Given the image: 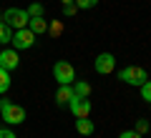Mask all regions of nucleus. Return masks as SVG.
Instances as JSON below:
<instances>
[{"label":"nucleus","mask_w":151,"mask_h":138,"mask_svg":"<svg viewBox=\"0 0 151 138\" xmlns=\"http://www.w3.org/2000/svg\"><path fill=\"white\" fill-rule=\"evenodd\" d=\"M28 28H30L35 35H45V33H48V20H45V15L30 18V20H28Z\"/></svg>","instance_id":"nucleus-9"},{"label":"nucleus","mask_w":151,"mask_h":138,"mask_svg":"<svg viewBox=\"0 0 151 138\" xmlns=\"http://www.w3.org/2000/svg\"><path fill=\"white\" fill-rule=\"evenodd\" d=\"M60 33H63V23H60V20H50L48 23V35H60Z\"/></svg>","instance_id":"nucleus-15"},{"label":"nucleus","mask_w":151,"mask_h":138,"mask_svg":"<svg viewBox=\"0 0 151 138\" xmlns=\"http://www.w3.org/2000/svg\"><path fill=\"white\" fill-rule=\"evenodd\" d=\"M8 88H10V73L5 68H0V96L8 93Z\"/></svg>","instance_id":"nucleus-14"},{"label":"nucleus","mask_w":151,"mask_h":138,"mask_svg":"<svg viewBox=\"0 0 151 138\" xmlns=\"http://www.w3.org/2000/svg\"><path fill=\"white\" fill-rule=\"evenodd\" d=\"M73 3H76L78 10H91V8L98 5V0H73Z\"/></svg>","instance_id":"nucleus-17"},{"label":"nucleus","mask_w":151,"mask_h":138,"mask_svg":"<svg viewBox=\"0 0 151 138\" xmlns=\"http://www.w3.org/2000/svg\"><path fill=\"white\" fill-rule=\"evenodd\" d=\"M63 13H65V18L76 15V13H78V8H76V3H68V5H63Z\"/></svg>","instance_id":"nucleus-20"},{"label":"nucleus","mask_w":151,"mask_h":138,"mask_svg":"<svg viewBox=\"0 0 151 138\" xmlns=\"http://www.w3.org/2000/svg\"><path fill=\"white\" fill-rule=\"evenodd\" d=\"M119 138H141V133H136L134 128H131V131H121Z\"/></svg>","instance_id":"nucleus-21"},{"label":"nucleus","mask_w":151,"mask_h":138,"mask_svg":"<svg viewBox=\"0 0 151 138\" xmlns=\"http://www.w3.org/2000/svg\"><path fill=\"white\" fill-rule=\"evenodd\" d=\"M141 98H144L146 103H151V80H146V83L141 85Z\"/></svg>","instance_id":"nucleus-19"},{"label":"nucleus","mask_w":151,"mask_h":138,"mask_svg":"<svg viewBox=\"0 0 151 138\" xmlns=\"http://www.w3.org/2000/svg\"><path fill=\"white\" fill-rule=\"evenodd\" d=\"M18 65H20V58H18V50L15 48L0 50V68H5L8 73H10V70H15Z\"/></svg>","instance_id":"nucleus-8"},{"label":"nucleus","mask_w":151,"mask_h":138,"mask_svg":"<svg viewBox=\"0 0 151 138\" xmlns=\"http://www.w3.org/2000/svg\"><path fill=\"white\" fill-rule=\"evenodd\" d=\"M0 116H3V121L8 126H20V123H25V108L8 101V98H3L0 101Z\"/></svg>","instance_id":"nucleus-1"},{"label":"nucleus","mask_w":151,"mask_h":138,"mask_svg":"<svg viewBox=\"0 0 151 138\" xmlns=\"http://www.w3.org/2000/svg\"><path fill=\"white\" fill-rule=\"evenodd\" d=\"M119 80H124V83H129V85H136V88H141V85L149 80V73H146V68H141V65H126V68L119 70Z\"/></svg>","instance_id":"nucleus-2"},{"label":"nucleus","mask_w":151,"mask_h":138,"mask_svg":"<svg viewBox=\"0 0 151 138\" xmlns=\"http://www.w3.org/2000/svg\"><path fill=\"white\" fill-rule=\"evenodd\" d=\"M68 111L73 113V118H88L91 116V101L73 93V98L68 101Z\"/></svg>","instance_id":"nucleus-6"},{"label":"nucleus","mask_w":151,"mask_h":138,"mask_svg":"<svg viewBox=\"0 0 151 138\" xmlns=\"http://www.w3.org/2000/svg\"><path fill=\"white\" fill-rule=\"evenodd\" d=\"M0 50H3V48H0Z\"/></svg>","instance_id":"nucleus-25"},{"label":"nucleus","mask_w":151,"mask_h":138,"mask_svg":"<svg viewBox=\"0 0 151 138\" xmlns=\"http://www.w3.org/2000/svg\"><path fill=\"white\" fill-rule=\"evenodd\" d=\"M25 10H28V15H30V18H40V15H43V5H40V3H30Z\"/></svg>","instance_id":"nucleus-16"},{"label":"nucleus","mask_w":151,"mask_h":138,"mask_svg":"<svg viewBox=\"0 0 151 138\" xmlns=\"http://www.w3.org/2000/svg\"><path fill=\"white\" fill-rule=\"evenodd\" d=\"M93 68H96L98 75H108L116 70V58H113V53H98L96 60H93Z\"/></svg>","instance_id":"nucleus-7"},{"label":"nucleus","mask_w":151,"mask_h":138,"mask_svg":"<svg viewBox=\"0 0 151 138\" xmlns=\"http://www.w3.org/2000/svg\"><path fill=\"white\" fill-rule=\"evenodd\" d=\"M76 131L81 133V136H91L96 131V126H93L91 118H76Z\"/></svg>","instance_id":"nucleus-11"},{"label":"nucleus","mask_w":151,"mask_h":138,"mask_svg":"<svg viewBox=\"0 0 151 138\" xmlns=\"http://www.w3.org/2000/svg\"><path fill=\"white\" fill-rule=\"evenodd\" d=\"M0 138H18V136L10 131V128H0Z\"/></svg>","instance_id":"nucleus-22"},{"label":"nucleus","mask_w":151,"mask_h":138,"mask_svg":"<svg viewBox=\"0 0 151 138\" xmlns=\"http://www.w3.org/2000/svg\"><path fill=\"white\" fill-rule=\"evenodd\" d=\"M28 20H30V15H28V10H23V8H8V10L3 13V23L10 25L13 30L28 28Z\"/></svg>","instance_id":"nucleus-3"},{"label":"nucleus","mask_w":151,"mask_h":138,"mask_svg":"<svg viewBox=\"0 0 151 138\" xmlns=\"http://www.w3.org/2000/svg\"><path fill=\"white\" fill-rule=\"evenodd\" d=\"M35 33L30 30V28H20V30H15L13 33V48L15 50H28V48H33V45H35Z\"/></svg>","instance_id":"nucleus-5"},{"label":"nucleus","mask_w":151,"mask_h":138,"mask_svg":"<svg viewBox=\"0 0 151 138\" xmlns=\"http://www.w3.org/2000/svg\"><path fill=\"white\" fill-rule=\"evenodd\" d=\"M60 3H63V5H68V3H73V0H60Z\"/></svg>","instance_id":"nucleus-23"},{"label":"nucleus","mask_w":151,"mask_h":138,"mask_svg":"<svg viewBox=\"0 0 151 138\" xmlns=\"http://www.w3.org/2000/svg\"><path fill=\"white\" fill-rule=\"evenodd\" d=\"M10 40H13V28H10V25H5V23L0 20V45H3V43L8 45Z\"/></svg>","instance_id":"nucleus-13"},{"label":"nucleus","mask_w":151,"mask_h":138,"mask_svg":"<svg viewBox=\"0 0 151 138\" xmlns=\"http://www.w3.org/2000/svg\"><path fill=\"white\" fill-rule=\"evenodd\" d=\"M0 20H3V13H0Z\"/></svg>","instance_id":"nucleus-24"},{"label":"nucleus","mask_w":151,"mask_h":138,"mask_svg":"<svg viewBox=\"0 0 151 138\" xmlns=\"http://www.w3.org/2000/svg\"><path fill=\"white\" fill-rule=\"evenodd\" d=\"M149 121H146V118H139V121H136V126H134V131L136 133H141V136H144V133H149Z\"/></svg>","instance_id":"nucleus-18"},{"label":"nucleus","mask_w":151,"mask_h":138,"mask_svg":"<svg viewBox=\"0 0 151 138\" xmlns=\"http://www.w3.org/2000/svg\"><path fill=\"white\" fill-rule=\"evenodd\" d=\"M53 78L58 80L60 85H73V80H76V68L68 63V60H58V63L53 65Z\"/></svg>","instance_id":"nucleus-4"},{"label":"nucleus","mask_w":151,"mask_h":138,"mask_svg":"<svg viewBox=\"0 0 151 138\" xmlns=\"http://www.w3.org/2000/svg\"><path fill=\"white\" fill-rule=\"evenodd\" d=\"M73 93L81 98H88L91 96V83H86V80H73Z\"/></svg>","instance_id":"nucleus-12"},{"label":"nucleus","mask_w":151,"mask_h":138,"mask_svg":"<svg viewBox=\"0 0 151 138\" xmlns=\"http://www.w3.org/2000/svg\"><path fill=\"white\" fill-rule=\"evenodd\" d=\"M73 98V85H60L55 93V103L58 106H68V101Z\"/></svg>","instance_id":"nucleus-10"}]
</instances>
